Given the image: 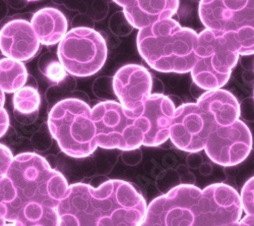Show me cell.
<instances>
[{
  "label": "cell",
  "instance_id": "1",
  "mask_svg": "<svg viewBox=\"0 0 254 226\" xmlns=\"http://www.w3.org/2000/svg\"><path fill=\"white\" fill-rule=\"evenodd\" d=\"M15 197L2 205L7 223L17 226H58L57 209L68 189L65 177L36 153L13 157L7 172Z\"/></svg>",
  "mask_w": 254,
  "mask_h": 226
},
{
  "label": "cell",
  "instance_id": "2",
  "mask_svg": "<svg viewBox=\"0 0 254 226\" xmlns=\"http://www.w3.org/2000/svg\"><path fill=\"white\" fill-rule=\"evenodd\" d=\"M146 207L142 195L124 180L111 179L98 188L74 183L57 209L58 226H139Z\"/></svg>",
  "mask_w": 254,
  "mask_h": 226
},
{
  "label": "cell",
  "instance_id": "3",
  "mask_svg": "<svg viewBox=\"0 0 254 226\" xmlns=\"http://www.w3.org/2000/svg\"><path fill=\"white\" fill-rule=\"evenodd\" d=\"M198 34L173 18L164 19L137 34L140 56L160 73H191L195 64Z\"/></svg>",
  "mask_w": 254,
  "mask_h": 226
},
{
  "label": "cell",
  "instance_id": "4",
  "mask_svg": "<svg viewBox=\"0 0 254 226\" xmlns=\"http://www.w3.org/2000/svg\"><path fill=\"white\" fill-rule=\"evenodd\" d=\"M48 127L60 150L70 157H88L98 148L92 108L82 100L58 102L49 112Z\"/></svg>",
  "mask_w": 254,
  "mask_h": 226
},
{
  "label": "cell",
  "instance_id": "5",
  "mask_svg": "<svg viewBox=\"0 0 254 226\" xmlns=\"http://www.w3.org/2000/svg\"><path fill=\"white\" fill-rule=\"evenodd\" d=\"M238 58V47L232 33L203 30L198 34L191 71L194 84L205 92L220 90L228 83Z\"/></svg>",
  "mask_w": 254,
  "mask_h": 226
},
{
  "label": "cell",
  "instance_id": "6",
  "mask_svg": "<svg viewBox=\"0 0 254 226\" xmlns=\"http://www.w3.org/2000/svg\"><path fill=\"white\" fill-rule=\"evenodd\" d=\"M198 13L205 29L232 33L239 55L254 54L253 0H204Z\"/></svg>",
  "mask_w": 254,
  "mask_h": 226
},
{
  "label": "cell",
  "instance_id": "7",
  "mask_svg": "<svg viewBox=\"0 0 254 226\" xmlns=\"http://www.w3.org/2000/svg\"><path fill=\"white\" fill-rule=\"evenodd\" d=\"M98 147L131 151L143 146L144 125L139 115L119 102L105 101L92 109Z\"/></svg>",
  "mask_w": 254,
  "mask_h": 226
},
{
  "label": "cell",
  "instance_id": "8",
  "mask_svg": "<svg viewBox=\"0 0 254 226\" xmlns=\"http://www.w3.org/2000/svg\"><path fill=\"white\" fill-rule=\"evenodd\" d=\"M108 48L104 37L90 28L67 32L58 46V59L64 70L75 76L97 74L105 65Z\"/></svg>",
  "mask_w": 254,
  "mask_h": 226
},
{
  "label": "cell",
  "instance_id": "9",
  "mask_svg": "<svg viewBox=\"0 0 254 226\" xmlns=\"http://www.w3.org/2000/svg\"><path fill=\"white\" fill-rule=\"evenodd\" d=\"M201 190L181 184L153 200L139 226H193L194 212Z\"/></svg>",
  "mask_w": 254,
  "mask_h": 226
},
{
  "label": "cell",
  "instance_id": "10",
  "mask_svg": "<svg viewBox=\"0 0 254 226\" xmlns=\"http://www.w3.org/2000/svg\"><path fill=\"white\" fill-rule=\"evenodd\" d=\"M218 127L214 117L197 103H186L175 110L170 139L176 148L197 153L204 150L209 135Z\"/></svg>",
  "mask_w": 254,
  "mask_h": 226
},
{
  "label": "cell",
  "instance_id": "11",
  "mask_svg": "<svg viewBox=\"0 0 254 226\" xmlns=\"http://www.w3.org/2000/svg\"><path fill=\"white\" fill-rule=\"evenodd\" d=\"M242 205L237 191L225 183L201 190L195 206L193 226H226L241 220Z\"/></svg>",
  "mask_w": 254,
  "mask_h": 226
},
{
  "label": "cell",
  "instance_id": "12",
  "mask_svg": "<svg viewBox=\"0 0 254 226\" xmlns=\"http://www.w3.org/2000/svg\"><path fill=\"white\" fill-rule=\"evenodd\" d=\"M251 149V132L242 120H237L229 127H218L211 133L204 151L219 165L234 166L248 157Z\"/></svg>",
  "mask_w": 254,
  "mask_h": 226
},
{
  "label": "cell",
  "instance_id": "13",
  "mask_svg": "<svg viewBox=\"0 0 254 226\" xmlns=\"http://www.w3.org/2000/svg\"><path fill=\"white\" fill-rule=\"evenodd\" d=\"M153 78L144 67L127 65L114 75L113 89L120 104L135 115L144 108L145 101L152 95Z\"/></svg>",
  "mask_w": 254,
  "mask_h": 226
},
{
  "label": "cell",
  "instance_id": "14",
  "mask_svg": "<svg viewBox=\"0 0 254 226\" xmlns=\"http://www.w3.org/2000/svg\"><path fill=\"white\" fill-rule=\"evenodd\" d=\"M175 110V105L169 97L161 94L149 97L139 114L146 128L143 146L157 147L170 139Z\"/></svg>",
  "mask_w": 254,
  "mask_h": 226
},
{
  "label": "cell",
  "instance_id": "15",
  "mask_svg": "<svg viewBox=\"0 0 254 226\" xmlns=\"http://www.w3.org/2000/svg\"><path fill=\"white\" fill-rule=\"evenodd\" d=\"M40 41L25 19H13L0 30V51L9 59L23 63L33 58L40 48Z\"/></svg>",
  "mask_w": 254,
  "mask_h": 226
},
{
  "label": "cell",
  "instance_id": "16",
  "mask_svg": "<svg viewBox=\"0 0 254 226\" xmlns=\"http://www.w3.org/2000/svg\"><path fill=\"white\" fill-rule=\"evenodd\" d=\"M125 17L133 28L139 31L151 27L164 19L172 18L177 12L179 1L177 0H162V1H142V0H116Z\"/></svg>",
  "mask_w": 254,
  "mask_h": 226
},
{
  "label": "cell",
  "instance_id": "17",
  "mask_svg": "<svg viewBox=\"0 0 254 226\" xmlns=\"http://www.w3.org/2000/svg\"><path fill=\"white\" fill-rule=\"evenodd\" d=\"M196 103L214 117L219 127H229L239 120L238 100L226 90L207 91L198 97Z\"/></svg>",
  "mask_w": 254,
  "mask_h": 226
},
{
  "label": "cell",
  "instance_id": "18",
  "mask_svg": "<svg viewBox=\"0 0 254 226\" xmlns=\"http://www.w3.org/2000/svg\"><path fill=\"white\" fill-rule=\"evenodd\" d=\"M31 25L40 41L45 46L60 43L67 34V18L59 9L45 7L35 12Z\"/></svg>",
  "mask_w": 254,
  "mask_h": 226
},
{
  "label": "cell",
  "instance_id": "19",
  "mask_svg": "<svg viewBox=\"0 0 254 226\" xmlns=\"http://www.w3.org/2000/svg\"><path fill=\"white\" fill-rule=\"evenodd\" d=\"M28 73L24 64L3 58L0 59V89L4 93H15L25 87Z\"/></svg>",
  "mask_w": 254,
  "mask_h": 226
},
{
  "label": "cell",
  "instance_id": "20",
  "mask_svg": "<svg viewBox=\"0 0 254 226\" xmlns=\"http://www.w3.org/2000/svg\"><path fill=\"white\" fill-rule=\"evenodd\" d=\"M41 98L36 88L23 87L13 95L14 115L17 120L24 123L33 121L39 111Z\"/></svg>",
  "mask_w": 254,
  "mask_h": 226
},
{
  "label": "cell",
  "instance_id": "21",
  "mask_svg": "<svg viewBox=\"0 0 254 226\" xmlns=\"http://www.w3.org/2000/svg\"><path fill=\"white\" fill-rule=\"evenodd\" d=\"M13 156L11 151L0 144V205H6L13 201L15 192L7 172L11 165Z\"/></svg>",
  "mask_w": 254,
  "mask_h": 226
},
{
  "label": "cell",
  "instance_id": "22",
  "mask_svg": "<svg viewBox=\"0 0 254 226\" xmlns=\"http://www.w3.org/2000/svg\"><path fill=\"white\" fill-rule=\"evenodd\" d=\"M240 200L245 216L254 218V176L245 182L240 194Z\"/></svg>",
  "mask_w": 254,
  "mask_h": 226
},
{
  "label": "cell",
  "instance_id": "23",
  "mask_svg": "<svg viewBox=\"0 0 254 226\" xmlns=\"http://www.w3.org/2000/svg\"><path fill=\"white\" fill-rule=\"evenodd\" d=\"M43 73L50 80L54 81V83H59V81L63 80L66 76V71L62 67L60 61H50L46 65V67L42 70Z\"/></svg>",
  "mask_w": 254,
  "mask_h": 226
},
{
  "label": "cell",
  "instance_id": "24",
  "mask_svg": "<svg viewBox=\"0 0 254 226\" xmlns=\"http://www.w3.org/2000/svg\"><path fill=\"white\" fill-rule=\"evenodd\" d=\"M4 92L0 89V138L5 135L9 128V116L4 109Z\"/></svg>",
  "mask_w": 254,
  "mask_h": 226
},
{
  "label": "cell",
  "instance_id": "25",
  "mask_svg": "<svg viewBox=\"0 0 254 226\" xmlns=\"http://www.w3.org/2000/svg\"><path fill=\"white\" fill-rule=\"evenodd\" d=\"M0 226H7V221L5 220V217H4L2 205H0Z\"/></svg>",
  "mask_w": 254,
  "mask_h": 226
},
{
  "label": "cell",
  "instance_id": "26",
  "mask_svg": "<svg viewBox=\"0 0 254 226\" xmlns=\"http://www.w3.org/2000/svg\"><path fill=\"white\" fill-rule=\"evenodd\" d=\"M226 226H245L244 223L240 220L238 222H235V223H232V224H229V225H226Z\"/></svg>",
  "mask_w": 254,
  "mask_h": 226
},
{
  "label": "cell",
  "instance_id": "27",
  "mask_svg": "<svg viewBox=\"0 0 254 226\" xmlns=\"http://www.w3.org/2000/svg\"><path fill=\"white\" fill-rule=\"evenodd\" d=\"M7 226H17L15 224H12V223H7Z\"/></svg>",
  "mask_w": 254,
  "mask_h": 226
}]
</instances>
